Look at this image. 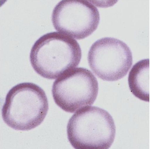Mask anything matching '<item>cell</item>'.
Listing matches in <instances>:
<instances>
[{
  "mask_svg": "<svg viewBox=\"0 0 150 149\" xmlns=\"http://www.w3.org/2000/svg\"><path fill=\"white\" fill-rule=\"evenodd\" d=\"M82 57L75 39L57 32L47 33L33 44L30 54V64L43 77L54 79L77 67Z\"/></svg>",
  "mask_w": 150,
  "mask_h": 149,
  "instance_id": "obj_1",
  "label": "cell"
},
{
  "mask_svg": "<svg viewBox=\"0 0 150 149\" xmlns=\"http://www.w3.org/2000/svg\"><path fill=\"white\" fill-rule=\"evenodd\" d=\"M49 109L44 91L31 83L18 84L9 90L2 109L3 120L15 130H30L42 123Z\"/></svg>",
  "mask_w": 150,
  "mask_h": 149,
  "instance_id": "obj_2",
  "label": "cell"
},
{
  "mask_svg": "<svg viewBox=\"0 0 150 149\" xmlns=\"http://www.w3.org/2000/svg\"><path fill=\"white\" fill-rule=\"evenodd\" d=\"M67 136L76 149H108L116 134L112 117L106 110L96 106H87L77 111L69 119Z\"/></svg>",
  "mask_w": 150,
  "mask_h": 149,
  "instance_id": "obj_3",
  "label": "cell"
},
{
  "mask_svg": "<svg viewBox=\"0 0 150 149\" xmlns=\"http://www.w3.org/2000/svg\"><path fill=\"white\" fill-rule=\"evenodd\" d=\"M95 76L87 69L75 68L58 77L53 83L52 93L57 105L73 113L93 105L98 93Z\"/></svg>",
  "mask_w": 150,
  "mask_h": 149,
  "instance_id": "obj_4",
  "label": "cell"
},
{
  "mask_svg": "<svg viewBox=\"0 0 150 149\" xmlns=\"http://www.w3.org/2000/svg\"><path fill=\"white\" fill-rule=\"evenodd\" d=\"M89 65L103 80L115 81L126 75L132 66V53L128 45L119 39L105 37L91 45L88 54Z\"/></svg>",
  "mask_w": 150,
  "mask_h": 149,
  "instance_id": "obj_5",
  "label": "cell"
},
{
  "mask_svg": "<svg viewBox=\"0 0 150 149\" xmlns=\"http://www.w3.org/2000/svg\"><path fill=\"white\" fill-rule=\"evenodd\" d=\"M100 21L96 7L87 1L63 0L55 6L52 21L57 31L71 38H87L97 29Z\"/></svg>",
  "mask_w": 150,
  "mask_h": 149,
  "instance_id": "obj_6",
  "label": "cell"
},
{
  "mask_svg": "<svg viewBox=\"0 0 150 149\" xmlns=\"http://www.w3.org/2000/svg\"><path fill=\"white\" fill-rule=\"evenodd\" d=\"M149 60L139 61L132 68L128 77L130 89L134 96L144 101L149 102Z\"/></svg>",
  "mask_w": 150,
  "mask_h": 149,
  "instance_id": "obj_7",
  "label": "cell"
}]
</instances>
